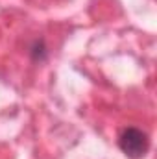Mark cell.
<instances>
[{
  "label": "cell",
  "instance_id": "6da1fadb",
  "mask_svg": "<svg viewBox=\"0 0 157 159\" xmlns=\"http://www.w3.org/2000/svg\"><path fill=\"white\" fill-rule=\"evenodd\" d=\"M118 146L128 157L141 159L146 156L150 143H148V135L139 128H126L118 137Z\"/></svg>",
  "mask_w": 157,
  "mask_h": 159
},
{
  "label": "cell",
  "instance_id": "7a4b0ae2",
  "mask_svg": "<svg viewBox=\"0 0 157 159\" xmlns=\"http://www.w3.org/2000/svg\"><path fill=\"white\" fill-rule=\"evenodd\" d=\"M32 50H34V52H32V54H34V59H39V61H41V59H44L46 48H44V43H43V41H39V43H35Z\"/></svg>",
  "mask_w": 157,
  "mask_h": 159
}]
</instances>
